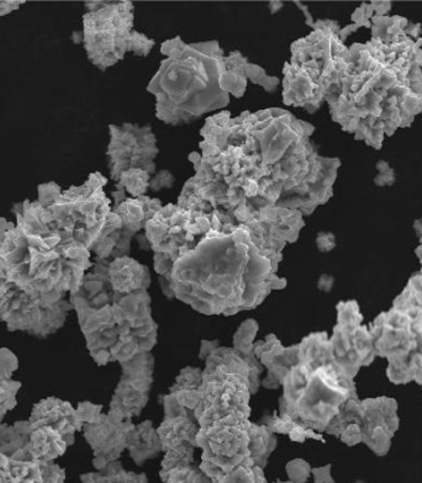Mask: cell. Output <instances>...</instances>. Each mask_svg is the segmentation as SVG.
I'll return each mask as SVG.
<instances>
[{
  "mask_svg": "<svg viewBox=\"0 0 422 483\" xmlns=\"http://www.w3.org/2000/svg\"><path fill=\"white\" fill-rule=\"evenodd\" d=\"M199 241L186 226L182 207H164L147 224L155 268L173 296L206 314H234L256 307L274 288L286 287L277 267L251 241L249 228L226 221L211 226L210 214L190 211Z\"/></svg>",
  "mask_w": 422,
  "mask_h": 483,
  "instance_id": "cell-1",
  "label": "cell"
},
{
  "mask_svg": "<svg viewBox=\"0 0 422 483\" xmlns=\"http://www.w3.org/2000/svg\"><path fill=\"white\" fill-rule=\"evenodd\" d=\"M398 38L344 47L325 98L334 120L375 149L422 112V41Z\"/></svg>",
  "mask_w": 422,
  "mask_h": 483,
  "instance_id": "cell-2",
  "label": "cell"
},
{
  "mask_svg": "<svg viewBox=\"0 0 422 483\" xmlns=\"http://www.w3.org/2000/svg\"><path fill=\"white\" fill-rule=\"evenodd\" d=\"M169 59L150 84L157 98V117L170 125L192 123L203 114L229 104V94L221 88L225 68L219 43L186 45L179 38L163 45Z\"/></svg>",
  "mask_w": 422,
  "mask_h": 483,
  "instance_id": "cell-3",
  "label": "cell"
},
{
  "mask_svg": "<svg viewBox=\"0 0 422 483\" xmlns=\"http://www.w3.org/2000/svg\"><path fill=\"white\" fill-rule=\"evenodd\" d=\"M237 351L220 348L211 351L202 387L197 391L170 394L183 407L192 409L200 429L225 419H249L250 396L256 391L261 369Z\"/></svg>",
  "mask_w": 422,
  "mask_h": 483,
  "instance_id": "cell-4",
  "label": "cell"
},
{
  "mask_svg": "<svg viewBox=\"0 0 422 483\" xmlns=\"http://www.w3.org/2000/svg\"><path fill=\"white\" fill-rule=\"evenodd\" d=\"M85 15V43L90 60L106 69L132 50L133 33H130L133 14L130 3L89 5Z\"/></svg>",
  "mask_w": 422,
  "mask_h": 483,
  "instance_id": "cell-5",
  "label": "cell"
},
{
  "mask_svg": "<svg viewBox=\"0 0 422 483\" xmlns=\"http://www.w3.org/2000/svg\"><path fill=\"white\" fill-rule=\"evenodd\" d=\"M251 424L249 419H225L200 429L197 445L204 451V474L214 479L240 466H254L250 451Z\"/></svg>",
  "mask_w": 422,
  "mask_h": 483,
  "instance_id": "cell-6",
  "label": "cell"
},
{
  "mask_svg": "<svg viewBox=\"0 0 422 483\" xmlns=\"http://www.w3.org/2000/svg\"><path fill=\"white\" fill-rule=\"evenodd\" d=\"M348 423H357L361 427L362 438L375 454H388L395 432L399 428L398 404L390 397L370 398L358 401L351 398L341 406L340 412L328 424V434H340L341 429Z\"/></svg>",
  "mask_w": 422,
  "mask_h": 483,
  "instance_id": "cell-7",
  "label": "cell"
},
{
  "mask_svg": "<svg viewBox=\"0 0 422 483\" xmlns=\"http://www.w3.org/2000/svg\"><path fill=\"white\" fill-rule=\"evenodd\" d=\"M338 324L331 338V351L338 367L353 378L362 367H368L374 358L373 337L362 325L360 307L356 301L341 302L337 306Z\"/></svg>",
  "mask_w": 422,
  "mask_h": 483,
  "instance_id": "cell-8",
  "label": "cell"
},
{
  "mask_svg": "<svg viewBox=\"0 0 422 483\" xmlns=\"http://www.w3.org/2000/svg\"><path fill=\"white\" fill-rule=\"evenodd\" d=\"M110 168L114 180H119L123 173L140 167L150 174L155 170L153 159L159 150L156 141L149 127L125 125L123 127L110 126Z\"/></svg>",
  "mask_w": 422,
  "mask_h": 483,
  "instance_id": "cell-9",
  "label": "cell"
},
{
  "mask_svg": "<svg viewBox=\"0 0 422 483\" xmlns=\"http://www.w3.org/2000/svg\"><path fill=\"white\" fill-rule=\"evenodd\" d=\"M152 361L149 353H142L123 362L124 377L113 398L112 417L129 422L145 407L152 382Z\"/></svg>",
  "mask_w": 422,
  "mask_h": 483,
  "instance_id": "cell-10",
  "label": "cell"
},
{
  "mask_svg": "<svg viewBox=\"0 0 422 483\" xmlns=\"http://www.w3.org/2000/svg\"><path fill=\"white\" fill-rule=\"evenodd\" d=\"M108 279L113 291L126 295L146 290L150 284V273L146 267L132 258L122 257L110 263Z\"/></svg>",
  "mask_w": 422,
  "mask_h": 483,
  "instance_id": "cell-11",
  "label": "cell"
},
{
  "mask_svg": "<svg viewBox=\"0 0 422 483\" xmlns=\"http://www.w3.org/2000/svg\"><path fill=\"white\" fill-rule=\"evenodd\" d=\"M199 431L188 414H180L166 417L157 433L163 451H167L183 445L196 446Z\"/></svg>",
  "mask_w": 422,
  "mask_h": 483,
  "instance_id": "cell-12",
  "label": "cell"
},
{
  "mask_svg": "<svg viewBox=\"0 0 422 483\" xmlns=\"http://www.w3.org/2000/svg\"><path fill=\"white\" fill-rule=\"evenodd\" d=\"M127 448L130 449L133 460L137 464H142L162 451V442L151 422H145L139 427L132 428L127 438Z\"/></svg>",
  "mask_w": 422,
  "mask_h": 483,
  "instance_id": "cell-13",
  "label": "cell"
},
{
  "mask_svg": "<svg viewBox=\"0 0 422 483\" xmlns=\"http://www.w3.org/2000/svg\"><path fill=\"white\" fill-rule=\"evenodd\" d=\"M83 483H147L145 475L127 472L119 464H109L99 474L82 476Z\"/></svg>",
  "mask_w": 422,
  "mask_h": 483,
  "instance_id": "cell-14",
  "label": "cell"
},
{
  "mask_svg": "<svg viewBox=\"0 0 422 483\" xmlns=\"http://www.w3.org/2000/svg\"><path fill=\"white\" fill-rule=\"evenodd\" d=\"M213 483H264L262 469L258 466H240L230 474L214 478Z\"/></svg>",
  "mask_w": 422,
  "mask_h": 483,
  "instance_id": "cell-15",
  "label": "cell"
},
{
  "mask_svg": "<svg viewBox=\"0 0 422 483\" xmlns=\"http://www.w3.org/2000/svg\"><path fill=\"white\" fill-rule=\"evenodd\" d=\"M202 370L197 368H187L180 372L179 378H177L176 385L172 387V394L197 391L202 387Z\"/></svg>",
  "mask_w": 422,
  "mask_h": 483,
  "instance_id": "cell-16",
  "label": "cell"
},
{
  "mask_svg": "<svg viewBox=\"0 0 422 483\" xmlns=\"http://www.w3.org/2000/svg\"><path fill=\"white\" fill-rule=\"evenodd\" d=\"M258 325L254 321L244 322L239 332L234 335V351H239L243 357L252 354V341L257 333Z\"/></svg>",
  "mask_w": 422,
  "mask_h": 483,
  "instance_id": "cell-17",
  "label": "cell"
},
{
  "mask_svg": "<svg viewBox=\"0 0 422 483\" xmlns=\"http://www.w3.org/2000/svg\"><path fill=\"white\" fill-rule=\"evenodd\" d=\"M309 474V465L303 460H294L288 465V475L293 479V483H304Z\"/></svg>",
  "mask_w": 422,
  "mask_h": 483,
  "instance_id": "cell-18",
  "label": "cell"
},
{
  "mask_svg": "<svg viewBox=\"0 0 422 483\" xmlns=\"http://www.w3.org/2000/svg\"><path fill=\"white\" fill-rule=\"evenodd\" d=\"M313 472L315 475V479H316V483L334 482L330 475V466H326V468L324 469H314Z\"/></svg>",
  "mask_w": 422,
  "mask_h": 483,
  "instance_id": "cell-19",
  "label": "cell"
},
{
  "mask_svg": "<svg viewBox=\"0 0 422 483\" xmlns=\"http://www.w3.org/2000/svg\"><path fill=\"white\" fill-rule=\"evenodd\" d=\"M20 3L16 2H0V15L8 14L16 8H19Z\"/></svg>",
  "mask_w": 422,
  "mask_h": 483,
  "instance_id": "cell-20",
  "label": "cell"
},
{
  "mask_svg": "<svg viewBox=\"0 0 422 483\" xmlns=\"http://www.w3.org/2000/svg\"><path fill=\"white\" fill-rule=\"evenodd\" d=\"M288 483H293V482H288Z\"/></svg>",
  "mask_w": 422,
  "mask_h": 483,
  "instance_id": "cell-21",
  "label": "cell"
}]
</instances>
